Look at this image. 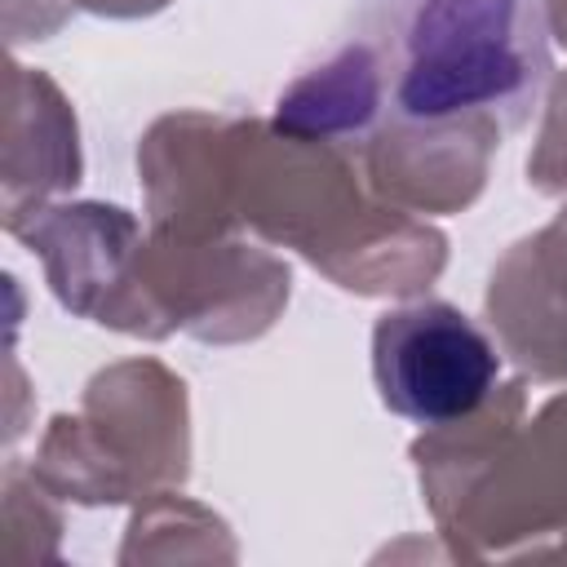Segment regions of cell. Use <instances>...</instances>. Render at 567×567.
Instances as JSON below:
<instances>
[{
  "mask_svg": "<svg viewBox=\"0 0 567 567\" xmlns=\"http://www.w3.org/2000/svg\"><path fill=\"white\" fill-rule=\"evenodd\" d=\"M554 71L545 0H363L337 49L292 84V133L518 128Z\"/></svg>",
  "mask_w": 567,
  "mask_h": 567,
  "instance_id": "obj_1",
  "label": "cell"
},
{
  "mask_svg": "<svg viewBox=\"0 0 567 567\" xmlns=\"http://www.w3.org/2000/svg\"><path fill=\"white\" fill-rule=\"evenodd\" d=\"M496 372V346L447 301L385 310L372 328V377L381 403L416 425L470 416L492 394Z\"/></svg>",
  "mask_w": 567,
  "mask_h": 567,
  "instance_id": "obj_2",
  "label": "cell"
}]
</instances>
